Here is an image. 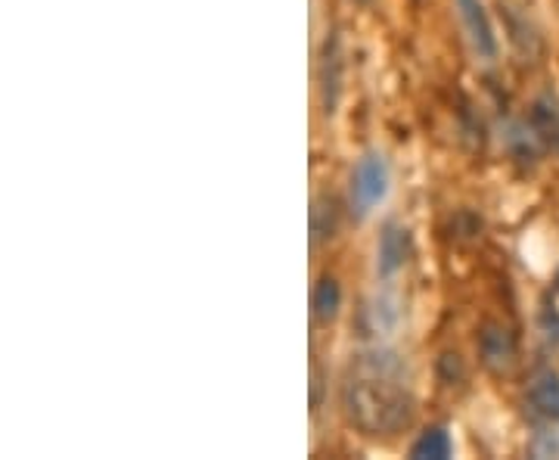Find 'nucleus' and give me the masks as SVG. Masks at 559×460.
Segmentation results:
<instances>
[{
  "mask_svg": "<svg viewBox=\"0 0 559 460\" xmlns=\"http://www.w3.org/2000/svg\"><path fill=\"white\" fill-rule=\"evenodd\" d=\"M348 421L367 436H395L414 421V399L404 386V364L395 352L373 349L352 361L342 389Z\"/></svg>",
  "mask_w": 559,
  "mask_h": 460,
  "instance_id": "obj_1",
  "label": "nucleus"
},
{
  "mask_svg": "<svg viewBox=\"0 0 559 460\" xmlns=\"http://www.w3.org/2000/svg\"><path fill=\"white\" fill-rule=\"evenodd\" d=\"M389 193V165L380 153H367L352 175V212L367 219Z\"/></svg>",
  "mask_w": 559,
  "mask_h": 460,
  "instance_id": "obj_2",
  "label": "nucleus"
},
{
  "mask_svg": "<svg viewBox=\"0 0 559 460\" xmlns=\"http://www.w3.org/2000/svg\"><path fill=\"white\" fill-rule=\"evenodd\" d=\"M454 7H457L460 22L469 35L473 50L485 60H495L498 57V38H495V28H491V20H488L481 0H454Z\"/></svg>",
  "mask_w": 559,
  "mask_h": 460,
  "instance_id": "obj_3",
  "label": "nucleus"
},
{
  "mask_svg": "<svg viewBox=\"0 0 559 460\" xmlns=\"http://www.w3.org/2000/svg\"><path fill=\"white\" fill-rule=\"evenodd\" d=\"M479 352L485 367L495 370V374H507L516 364V340H513V333L503 323H488L481 330Z\"/></svg>",
  "mask_w": 559,
  "mask_h": 460,
  "instance_id": "obj_4",
  "label": "nucleus"
},
{
  "mask_svg": "<svg viewBox=\"0 0 559 460\" xmlns=\"http://www.w3.org/2000/svg\"><path fill=\"white\" fill-rule=\"evenodd\" d=\"M528 411L540 423H559V374L557 370H538L525 392Z\"/></svg>",
  "mask_w": 559,
  "mask_h": 460,
  "instance_id": "obj_5",
  "label": "nucleus"
},
{
  "mask_svg": "<svg viewBox=\"0 0 559 460\" xmlns=\"http://www.w3.org/2000/svg\"><path fill=\"white\" fill-rule=\"evenodd\" d=\"M407 259H411V234L401 224H385L377 246V271L382 278H392L407 264Z\"/></svg>",
  "mask_w": 559,
  "mask_h": 460,
  "instance_id": "obj_6",
  "label": "nucleus"
},
{
  "mask_svg": "<svg viewBox=\"0 0 559 460\" xmlns=\"http://www.w3.org/2000/svg\"><path fill=\"white\" fill-rule=\"evenodd\" d=\"M360 327H364V333L367 337H392L395 333V327H399V302L392 299V296H373V299L364 305V311H360Z\"/></svg>",
  "mask_w": 559,
  "mask_h": 460,
  "instance_id": "obj_7",
  "label": "nucleus"
},
{
  "mask_svg": "<svg viewBox=\"0 0 559 460\" xmlns=\"http://www.w3.org/2000/svg\"><path fill=\"white\" fill-rule=\"evenodd\" d=\"M311 308H314V318L320 323H330V320L340 315L342 308V286L336 278H320L314 286V296H311Z\"/></svg>",
  "mask_w": 559,
  "mask_h": 460,
  "instance_id": "obj_8",
  "label": "nucleus"
},
{
  "mask_svg": "<svg viewBox=\"0 0 559 460\" xmlns=\"http://www.w3.org/2000/svg\"><path fill=\"white\" fill-rule=\"evenodd\" d=\"M451 451H454V441L444 426H429L426 433H419V439L411 448V455L417 460H444L451 458Z\"/></svg>",
  "mask_w": 559,
  "mask_h": 460,
  "instance_id": "obj_9",
  "label": "nucleus"
},
{
  "mask_svg": "<svg viewBox=\"0 0 559 460\" xmlns=\"http://www.w3.org/2000/svg\"><path fill=\"white\" fill-rule=\"evenodd\" d=\"M311 234H314V243L330 240V237L336 234V202H314V209H311Z\"/></svg>",
  "mask_w": 559,
  "mask_h": 460,
  "instance_id": "obj_10",
  "label": "nucleus"
},
{
  "mask_svg": "<svg viewBox=\"0 0 559 460\" xmlns=\"http://www.w3.org/2000/svg\"><path fill=\"white\" fill-rule=\"evenodd\" d=\"M311 404H320V367H314V386H311Z\"/></svg>",
  "mask_w": 559,
  "mask_h": 460,
  "instance_id": "obj_11",
  "label": "nucleus"
}]
</instances>
